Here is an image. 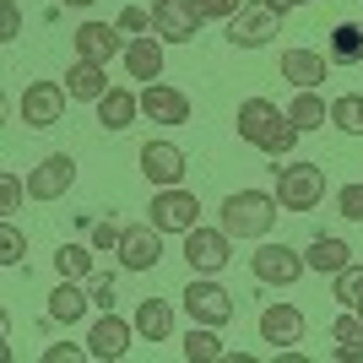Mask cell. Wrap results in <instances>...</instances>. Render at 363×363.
I'll return each instance as SVG.
<instances>
[{
	"instance_id": "obj_1",
	"label": "cell",
	"mask_w": 363,
	"mask_h": 363,
	"mask_svg": "<svg viewBox=\"0 0 363 363\" xmlns=\"http://www.w3.org/2000/svg\"><path fill=\"white\" fill-rule=\"evenodd\" d=\"M277 212H282L277 190H233L223 201V228L233 239H266L277 228Z\"/></svg>"
},
{
	"instance_id": "obj_2",
	"label": "cell",
	"mask_w": 363,
	"mask_h": 363,
	"mask_svg": "<svg viewBox=\"0 0 363 363\" xmlns=\"http://www.w3.org/2000/svg\"><path fill=\"white\" fill-rule=\"evenodd\" d=\"M272 174H277L282 212H315L320 201H325V168L320 163H282V168H272Z\"/></svg>"
},
{
	"instance_id": "obj_3",
	"label": "cell",
	"mask_w": 363,
	"mask_h": 363,
	"mask_svg": "<svg viewBox=\"0 0 363 363\" xmlns=\"http://www.w3.org/2000/svg\"><path fill=\"white\" fill-rule=\"evenodd\" d=\"M179 298H184V315H190V325H217V331H223L228 320L239 315L233 293H228L217 277H190V288H184Z\"/></svg>"
},
{
	"instance_id": "obj_4",
	"label": "cell",
	"mask_w": 363,
	"mask_h": 363,
	"mask_svg": "<svg viewBox=\"0 0 363 363\" xmlns=\"http://www.w3.org/2000/svg\"><path fill=\"white\" fill-rule=\"evenodd\" d=\"M277 33H282V11L266 6V0H244L239 11L228 16V44L233 49H260V44H272Z\"/></svg>"
},
{
	"instance_id": "obj_5",
	"label": "cell",
	"mask_w": 363,
	"mask_h": 363,
	"mask_svg": "<svg viewBox=\"0 0 363 363\" xmlns=\"http://www.w3.org/2000/svg\"><path fill=\"white\" fill-rule=\"evenodd\" d=\"M233 260V233L228 228H190L184 233V266H190V277H217Z\"/></svg>"
},
{
	"instance_id": "obj_6",
	"label": "cell",
	"mask_w": 363,
	"mask_h": 363,
	"mask_svg": "<svg viewBox=\"0 0 363 363\" xmlns=\"http://www.w3.org/2000/svg\"><path fill=\"white\" fill-rule=\"evenodd\" d=\"M147 223L157 228V233H190V228L201 223V201H196V190H184V184H168V190H157L152 196V206H147Z\"/></svg>"
},
{
	"instance_id": "obj_7",
	"label": "cell",
	"mask_w": 363,
	"mask_h": 363,
	"mask_svg": "<svg viewBox=\"0 0 363 363\" xmlns=\"http://www.w3.org/2000/svg\"><path fill=\"white\" fill-rule=\"evenodd\" d=\"M303 272H309V260L298 250H288V244H260L255 255H250V277L266 282V288H293Z\"/></svg>"
},
{
	"instance_id": "obj_8",
	"label": "cell",
	"mask_w": 363,
	"mask_h": 363,
	"mask_svg": "<svg viewBox=\"0 0 363 363\" xmlns=\"http://www.w3.org/2000/svg\"><path fill=\"white\" fill-rule=\"evenodd\" d=\"M65 104H71V92L60 82H28L22 87V125L28 130H49V125L65 120Z\"/></svg>"
},
{
	"instance_id": "obj_9",
	"label": "cell",
	"mask_w": 363,
	"mask_h": 363,
	"mask_svg": "<svg viewBox=\"0 0 363 363\" xmlns=\"http://www.w3.org/2000/svg\"><path fill=\"white\" fill-rule=\"evenodd\" d=\"M201 6L196 0H152V33L163 38V44H190L201 33Z\"/></svg>"
},
{
	"instance_id": "obj_10",
	"label": "cell",
	"mask_w": 363,
	"mask_h": 363,
	"mask_svg": "<svg viewBox=\"0 0 363 363\" xmlns=\"http://www.w3.org/2000/svg\"><path fill=\"white\" fill-rule=\"evenodd\" d=\"M130 336H136V320H120L114 309H104V320L87 331V358H98V363L125 358V352H130Z\"/></svg>"
},
{
	"instance_id": "obj_11",
	"label": "cell",
	"mask_w": 363,
	"mask_h": 363,
	"mask_svg": "<svg viewBox=\"0 0 363 363\" xmlns=\"http://www.w3.org/2000/svg\"><path fill=\"white\" fill-rule=\"evenodd\" d=\"M71 184H76V157L71 152H49L44 163L28 174V196L33 201H60Z\"/></svg>"
},
{
	"instance_id": "obj_12",
	"label": "cell",
	"mask_w": 363,
	"mask_h": 363,
	"mask_svg": "<svg viewBox=\"0 0 363 363\" xmlns=\"http://www.w3.org/2000/svg\"><path fill=\"white\" fill-rule=\"evenodd\" d=\"M141 174H147L157 190H168V184H184V147L179 141H147V147L136 152Z\"/></svg>"
},
{
	"instance_id": "obj_13",
	"label": "cell",
	"mask_w": 363,
	"mask_h": 363,
	"mask_svg": "<svg viewBox=\"0 0 363 363\" xmlns=\"http://www.w3.org/2000/svg\"><path fill=\"white\" fill-rule=\"evenodd\" d=\"M255 325H260V342H272V352L303 342V309L298 303H266Z\"/></svg>"
},
{
	"instance_id": "obj_14",
	"label": "cell",
	"mask_w": 363,
	"mask_h": 363,
	"mask_svg": "<svg viewBox=\"0 0 363 363\" xmlns=\"http://www.w3.org/2000/svg\"><path fill=\"white\" fill-rule=\"evenodd\" d=\"M141 114L152 125H184L190 120V98L179 87H168V82H147L141 87Z\"/></svg>"
},
{
	"instance_id": "obj_15",
	"label": "cell",
	"mask_w": 363,
	"mask_h": 363,
	"mask_svg": "<svg viewBox=\"0 0 363 363\" xmlns=\"http://www.w3.org/2000/svg\"><path fill=\"white\" fill-rule=\"evenodd\" d=\"M71 44H76V60H98V65L125 55L120 49V22H114V28H108V22H82V28L71 33Z\"/></svg>"
},
{
	"instance_id": "obj_16",
	"label": "cell",
	"mask_w": 363,
	"mask_h": 363,
	"mask_svg": "<svg viewBox=\"0 0 363 363\" xmlns=\"http://www.w3.org/2000/svg\"><path fill=\"white\" fill-rule=\"evenodd\" d=\"M163 260V233L152 223H141V228H125V244H120V266L125 272H152Z\"/></svg>"
},
{
	"instance_id": "obj_17",
	"label": "cell",
	"mask_w": 363,
	"mask_h": 363,
	"mask_svg": "<svg viewBox=\"0 0 363 363\" xmlns=\"http://www.w3.org/2000/svg\"><path fill=\"white\" fill-rule=\"evenodd\" d=\"M282 120V108L272 104V98H244L239 114H233V130H239V141H250V147H260L266 141V130Z\"/></svg>"
},
{
	"instance_id": "obj_18",
	"label": "cell",
	"mask_w": 363,
	"mask_h": 363,
	"mask_svg": "<svg viewBox=\"0 0 363 363\" xmlns=\"http://www.w3.org/2000/svg\"><path fill=\"white\" fill-rule=\"evenodd\" d=\"M125 71H130V82H157V76H163V38L136 33V38L125 44Z\"/></svg>"
},
{
	"instance_id": "obj_19",
	"label": "cell",
	"mask_w": 363,
	"mask_h": 363,
	"mask_svg": "<svg viewBox=\"0 0 363 363\" xmlns=\"http://www.w3.org/2000/svg\"><path fill=\"white\" fill-rule=\"evenodd\" d=\"M136 114H141V92H130V87H108L98 98V125L104 130H130Z\"/></svg>"
},
{
	"instance_id": "obj_20",
	"label": "cell",
	"mask_w": 363,
	"mask_h": 363,
	"mask_svg": "<svg viewBox=\"0 0 363 363\" xmlns=\"http://www.w3.org/2000/svg\"><path fill=\"white\" fill-rule=\"evenodd\" d=\"M65 92H71V104H98V98L108 92V65L76 60L71 71H65Z\"/></svg>"
},
{
	"instance_id": "obj_21",
	"label": "cell",
	"mask_w": 363,
	"mask_h": 363,
	"mask_svg": "<svg viewBox=\"0 0 363 363\" xmlns=\"http://www.w3.org/2000/svg\"><path fill=\"white\" fill-rule=\"evenodd\" d=\"M325 60L331 55H315V49H282V76L293 87H320L325 82Z\"/></svg>"
},
{
	"instance_id": "obj_22",
	"label": "cell",
	"mask_w": 363,
	"mask_h": 363,
	"mask_svg": "<svg viewBox=\"0 0 363 363\" xmlns=\"http://www.w3.org/2000/svg\"><path fill=\"white\" fill-rule=\"evenodd\" d=\"M87 303H92V293L76 288V277H60V288L49 293V320L55 325H76V320L87 315Z\"/></svg>"
},
{
	"instance_id": "obj_23",
	"label": "cell",
	"mask_w": 363,
	"mask_h": 363,
	"mask_svg": "<svg viewBox=\"0 0 363 363\" xmlns=\"http://www.w3.org/2000/svg\"><path fill=\"white\" fill-rule=\"evenodd\" d=\"M136 336H147V342H168V336H174V303H168V298H141L136 303Z\"/></svg>"
},
{
	"instance_id": "obj_24",
	"label": "cell",
	"mask_w": 363,
	"mask_h": 363,
	"mask_svg": "<svg viewBox=\"0 0 363 363\" xmlns=\"http://www.w3.org/2000/svg\"><path fill=\"white\" fill-rule=\"evenodd\" d=\"M303 260H309V272L336 277V272H342V266L352 260V250H347V239H336V233H320V239L303 250Z\"/></svg>"
},
{
	"instance_id": "obj_25",
	"label": "cell",
	"mask_w": 363,
	"mask_h": 363,
	"mask_svg": "<svg viewBox=\"0 0 363 363\" xmlns=\"http://www.w3.org/2000/svg\"><path fill=\"white\" fill-rule=\"evenodd\" d=\"M179 352L190 363H223V336H217V325H190V336L179 342Z\"/></svg>"
},
{
	"instance_id": "obj_26",
	"label": "cell",
	"mask_w": 363,
	"mask_h": 363,
	"mask_svg": "<svg viewBox=\"0 0 363 363\" xmlns=\"http://www.w3.org/2000/svg\"><path fill=\"white\" fill-rule=\"evenodd\" d=\"M288 120L298 130H320V125H331V104H320L315 87H298V98L288 104Z\"/></svg>"
},
{
	"instance_id": "obj_27",
	"label": "cell",
	"mask_w": 363,
	"mask_h": 363,
	"mask_svg": "<svg viewBox=\"0 0 363 363\" xmlns=\"http://www.w3.org/2000/svg\"><path fill=\"white\" fill-rule=\"evenodd\" d=\"M363 60V22H336L331 28V65H358Z\"/></svg>"
},
{
	"instance_id": "obj_28",
	"label": "cell",
	"mask_w": 363,
	"mask_h": 363,
	"mask_svg": "<svg viewBox=\"0 0 363 363\" xmlns=\"http://www.w3.org/2000/svg\"><path fill=\"white\" fill-rule=\"evenodd\" d=\"M331 125L342 136H363V92H342L331 98Z\"/></svg>"
},
{
	"instance_id": "obj_29",
	"label": "cell",
	"mask_w": 363,
	"mask_h": 363,
	"mask_svg": "<svg viewBox=\"0 0 363 363\" xmlns=\"http://www.w3.org/2000/svg\"><path fill=\"white\" fill-rule=\"evenodd\" d=\"M298 136H303V130H298V125L288 120V114H282V120H277L272 130H266L260 152H266V157H277V163H288V157H293V147H298Z\"/></svg>"
},
{
	"instance_id": "obj_30",
	"label": "cell",
	"mask_w": 363,
	"mask_h": 363,
	"mask_svg": "<svg viewBox=\"0 0 363 363\" xmlns=\"http://www.w3.org/2000/svg\"><path fill=\"white\" fill-rule=\"evenodd\" d=\"M55 272L76 277V282H92V250L87 244H60V250H55Z\"/></svg>"
},
{
	"instance_id": "obj_31",
	"label": "cell",
	"mask_w": 363,
	"mask_h": 363,
	"mask_svg": "<svg viewBox=\"0 0 363 363\" xmlns=\"http://www.w3.org/2000/svg\"><path fill=\"white\" fill-rule=\"evenodd\" d=\"M331 288H336V303H342V309H352V303L363 298V266H358V260H347V266L331 277Z\"/></svg>"
},
{
	"instance_id": "obj_32",
	"label": "cell",
	"mask_w": 363,
	"mask_h": 363,
	"mask_svg": "<svg viewBox=\"0 0 363 363\" xmlns=\"http://www.w3.org/2000/svg\"><path fill=\"white\" fill-rule=\"evenodd\" d=\"M22 255H28V239H22L16 217H6L0 223V266H22Z\"/></svg>"
},
{
	"instance_id": "obj_33",
	"label": "cell",
	"mask_w": 363,
	"mask_h": 363,
	"mask_svg": "<svg viewBox=\"0 0 363 363\" xmlns=\"http://www.w3.org/2000/svg\"><path fill=\"white\" fill-rule=\"evenodd\" d=\"M331 342H336V347H363V320H358V309L336 315V325H331Z\"/></svg>"
},
{
	"instance_id": "obj_34",
	"label": "cell",
	"mask_w": 363,
	"mask_h": 363,
	"mask_svg": "<svg viewBox=\"0 0 363 363\" xmlns=\"http://www.w3.org/2000/svg\"><path fill=\"white\" fill-rule=\"evenodd\" d=\"M336 212L347 217V223H363V179H358V184H342V190H336Z\"/></svg>"
},
{
	"instance_id": "obj_35",
	"label": "cell",
	"mask_w": 363,
	"mask_h": 363,
	"mask_svg": "<svg viewBox=\"0 0 363 363\" xmlns=\"http://www.w3.org/2000/svg\"><path fill=\"white\" fill-rule=\"evenodd\" d=\"M120 244H125V228H120V223H92V250L120 255Z\"/></svg>"
},
{
	"instance_id": "obj_36",
	"label": "cell",
	"mask_w": 363,
	"mask_h": 363,
	"mask_svg": "<svg viewBox=\"0 0 363 363\" xmlns=\"http://www.w3.org/2000/svg\"><path fill=\"white\" fill-rule=\"evenodd\" d=\"M0 212H6V217H16V212H22V179H16L11 168L0 174Z\"/></svg>"
},
{
	"instance_id": "obj_37",
	"label": "cell",
	"mask_w": 363,
	"mask_h": 363,
	"mask_svg": "<svg viewBox=\"0 0 363 363\" xmlns=\"http://www.w3.org/2000/svg\"><path fill=\"white\" fill-rule=\"evenodd\" d=\"M22 38V11H16V0H0V44H16Z\"/></svg>"
},
{
	"instance_id": "obj_38",
	"label": "cell",
	"mask_w": 363,
	"mask_h": 363,
	"mask_svg": "<svg viewBox=\"0 0 363 363\" xmlns=\"http://www.w3.org/2000/svg\"><path fill=\"white\" fill-rule=\"evenodd\" d=\"M120 33H152V11L147 6H125L120 11Z\"/></svg>"
},
{
	"instance_id": "obj_39",
	"label": "cell",
	"mask_w": 363,
	"mask_h": 363,
	"mask_svg": "<svg viewBox=\"0 0 363 363\" xmlns=\"http://www.w3.org/2000/svg\"><path fill=\"white\" fill-rule=\"evenodd\" d=\"M92 303H98V309H114V277L108 272H92Z\"/></svg>"
},
{
	"instance_id": "obj_40",
	"label": "cell",
	"mask_w": 363,
	"mask_h": 363,
	"mask_svg": "<svg viewBox=\"0 0 363 363\" xmlns=\"http://www.w3.org/2000/svg\"><path fill=\"white\" fill-rule=\"evenodd\" d=\"M196 6H201V16H206V22H228L244 0H196Z\"/></svg>"
},
{
	"instance_id": "obj_41",
	"label": "cell",
	"mask_w": 363,
	"mask_h": 363,
	"mask_svg": "<svg viewBox=\"0 0 363 363\" xmlns=\"http://www.w3.org/2000/svg\"><path fill=\"white\" fill-rule=\"evenodd\" d=\"M87 358V347H76V342H55V347H44V363H76Z\"/></svg>"
},
{
	"instance_id": "obj_42",
	"label": "cell",
	"mask_w": 363,
	"mask_h": 363,
	"mask_svg": "<svg viewBox=\"0 0 363 363\" xmlns=\"http://www.w3.org/2000/svg\"><path fill=\"white\" fill-rule=\"evenodd\" d=\"M336 363H363V347H331Z\"/></svg>"
},
{
	"instance_id": "obj_43",
	"label": "cell",
	"mask_w": 363,
	"mask_h": 363,
	"mask_svg": "<svg viewBox=\"0 0 363 363\" xmlns=\"http://www.w3.org/2000/svg\"><path fill=\"white\" fill-rule=\"evenodd\" d=\"M266 6H277V11L288 16V11H298V6H309V0H266Z\"/></svg>"
},
{
	"instance_id": "obj_44",
	"label": "cell",
	"mask_w": 363,
	"mask_h": 363,
	"mask_svg": "<svg viewBox=\"0 0 363 363\" xmlns=\"http://www.w3.org/2000/svg\"><path fill=\"white\" fill-rule=\"evenodd\" d=\"M65 6H92V0H65Z\"/></svg>"
},
{
	"instance_id": "obj_45",
	"label": "cell",
	"mask_w": 363,
	"mask_h": 363,
	"mask_svg": "<svg viewBox=\"0 0 363 363\" xmlns=\"http://www.w3.org/2000/svg\"><path fill=\"white\" fill-rule=\"evenodd\" d=\"M352 309H358V320H363V298H358V303H352Z\"/></svg>"
}]
</instances>
